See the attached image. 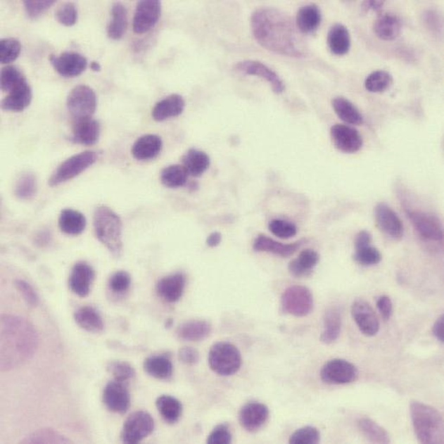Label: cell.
Listing matches in <instances>:
<instances>
[{
	"instance_id": "6da1fadb",
	"label": "cell",
	"mask_w": 444,
	"mask_h": 444,
	"mask_svg": "<svg viewBox=\"0 0 444 444\" xmlns=\"http://www.w3.org/2000/svg\"><path fill=\"white\" fill-rule=\"evenodd\" d=\"M251 28L254 39L262 47L289 58H305L306 49L297 26L289 16L272 7H261L253 11Z\"/></svg>"
},
{
	"instance_id": "7a4b0ae2",
	"label": "cell",
	"mask_w": 444,
	"mask_h": 444,
	"mask_svg": "<svg viewBox=\"0 0 444 444\" xmlns=\"http://www.w3.org/2000/svg\"><path fill=\"white\" fill-rule=\"evenodd\" d=\"M39 336L32 322L15 315L0 318V370L9 372L24 366L35 355Z\"/></svg>"
},
{
	"instance_id": "3957f363",
	"label": "cell",
	"mask_w": 444,
	"mask_h": 444,
	"mask_svg": "<svg viewBox=\"0 0 444 444\" xmlns=\"http://www.w3.org/2000/svg\"><path fill=\"white\" fill-rule=\"evenodd\" d=\"M410 412L417 441L424 444L444 443L443 417L438 410L419 401H412Z\"/></svg>"
},
{
	"instance_id": "277c9868",
	"label": "cell",
	"mask_w": 444,
	"mask_h": 444,
	"mask_svg": "<svg viewBox=\"0 0 444 444\" xmlns=\"http://www.w3.org/2000/svg\"><path fill=\"white\" fill-rule=\"evenodd\" d=\"M94 227L96 237L115 258L123 253L122 221L115 211L101 205L94 210Z\"/></svg>"
},
{
	"instance_id": "5b68a950",
	"label": "cell",
	"mask_w": 444,
	"mask_h": 444,
	"mask_svg": "<svg viewBox=\"0 0 444 444\" xmlns=\"http://www.w3.org/2000/svg\"><path fill=\"white\" fill-rule=\"evenodd\" d=\"M242 357L235 345L225 341L213 345L208 353V364L214 373L221 376H232L241 367Z\"/></svg>"
},
{
	"instance_id": "8992f818",
	"label": "cell",
	"mask_w": 444,
	"mask_h": 444,
	"mask_svg": "<svg viewBox=\"0 0 444 444\" xmlns=\"http://www.w3.org/2000/svg\"><path fill=\"white\" fill-rule=\"evenodd\" d=\"M99 155L96 151H86L75 154L61 164L49 180L51 187H56L74 179L89 167L96 164Z\"/></svg>"
},
{
	"instance_id": "52a82bcc",
	"label": "cell",
	"mask_w": 444,
	"mask_h": 444,
	"mask_svg": "<svg viewBox=\"0 0 444 444\" xmlns=\"http://www.w3.org/2000/svg\"><path fill=\"white\" fill-rule=\"evenodd\" d=\"M313 306V295L305 286L288 287L281 297V307L284 312L296 317L308 316L312 311Z\"/></svg>"
},
{
	"instance_id": "ba28073f",
	"label": "cell",
	"mask_w": 444,
	"mask_h": 444,
	"mask_svg": "<svg viewBox=\"0 0 444 444\" xmlns=\"http://www.w3.org/2000/svg\"><path fill=\"white\" fill-rule=\"evenodd\" d=\"M67 108L75 121L92 118L97 108L96 94L89 86H75L68 94Z\"/></svg>"
},
{
	"instance_id": "9c48e42d",
	"label": "cell",
	"mask_w": 444,
	"mask_h": 444,
	"mask_svg": "<svg viewBox=\"0 0 444 444\" xmlns=\"http://www.w3.org/2000/svg\"><path fill=\"white\" fill-rule=\"evenodd\" d=\"M405 213L417 233L424 241H443V227L438 216L409 208H405Z\"/></svg>"
},
{
	"instance_id": "30bf717a",
	"label": "cell",
	"mask_w": 444,
	"mask_h": 444,
	"mask_svg": "<svg viewBox=\"0 0 444 444\" xmlns=\"http://www.w3.org/2000/svg\"><path fill=\"white\" fill-rule=\"evenodd\" d=\"M154 429V419L150 413L145 411L135 412L125 421L121 431V440L124 443H139L153 433Z\"/></svg>"
},
{
	"instance_id": "8fae6325",
	"label": "cell",
	"mask_w": 444,
	"mask_h": 444,
	"mask_svg": "<svg viewBox=\"0 0 444 444\" xmlns=\"http://www.w3.org/2000/svg\"><path fill=\"white\" fill-rule=\"evenodd\" d=\"M320 377L329 385H347L358 378V370L354 364L343 359H333L322 367Z\"/></svg>"
},
{
	"instance_id": "7c38bea8",
	"label": "cell",
	"mask_w": 444,
	"mask_h": 444,
	"mask_svg": "<svg viewBox=\"0 0 444 444\" xmlns=\"http://www.w3.org/2000/svg\"><path fill=\"white\" fill-rule=\"evenodd\" d=\"M234 70L239 73L265 79L272 86L273 92L277 94H282L286 90V85L279 75L260 61H241V62L234 64Z\"/></svg>"
},
{
	"instance_id": "4fadbf2b",
	"label": "cell",
	"mask_w": 444,
	"mask_h": 444,
	"mask_svg": "<svg viewBox=\"0 0 444 444\" xmlns=\"http://www.w3.org/2000/svg\"><path fill=\"white\" fill-rule=\"evenodd\" d=\"M330 137L337 150L346 154H355L362 150L363 139L355 127L336 124L330 128Z\"/></svg>"
},
{
	"instance_id": "5bb4252c",
	"label": "cell",
	"mask_w": 444,
	"mask_h": 444,
	"mask_svg": "<svg viewBox=\"0 0 444 444\" xmlns=\"http://www.w3.org/2000/svg\"><path fill=\"white\" fill-rule=\"evenodd\" d=\"M103 403L110 412L124 414L131 406V394L126 382L117 381H110L103 391Z\"/></svg>"
},
{
	"instance_id": "9a60e30c",
	"label": "cell",
	"mask_w": 444,
	"mask_h": 444,
	"mask_svg": "<svg viewBox=\"0 0 444 444\" xmlns=\"http://www.w3.org/2000/svg\"><path fill=\"white\" fill-rule=\"evenodd\" d=\"M162 4L158 0H143L137 3L134 18V30L144 34L154 27L160 18Z\"/></svg>"
},
{
	"instance_id": "2e32d148",
	"label": "cell",
	"mask_w": 444,
	"mask_h": 444,
	"mask_svg": "<svg viewBox=\"0 0 444 444\" xmlns=\"http://www.w3.org/2000/svg\"><path fill=\"white\" fill-rule=\"evenodd\" d=\"M351 314L360 331L364 336L373 337L379 330V320L376 312L369 303L358 299L353 303Z\"/></svg>"
},
{
	"instance_id": "e0dca14e",
	"label": "cell",
	"mask_w": 444,
	"mask_h": 444,
	"mask_svg": "<svg viewBox=\"0 0 444 444\" xmlns=\"http://www.w3.org/2000/svg\"><path fill=\"white\" fill-rule=\"evenodd\" d=\"M375 221L379 229L386 236L394 241H400L404 236V224L400 216L392 208L386 203H379L375 207Z\"/></svg>"
},
{
	"instance_id": "ac0fdd59",
	"label": "cell",
	"mask_w": 444,
	"mask_h": 444,
	"mask_svg": "<svg viewBox=\"0 0 444 444\" xmlns=\"http://www.w3.org/2000/svg\"><path fill=\"white\" fill-rule=\"evenodd\" d=\"M53 68L63 77H75L82 75L87 67V60L84 56L75 52H63L59 56H49Z\"/></svg>"
},
{
	"instance_id": "d6986e66",
	"label": "cell",
	"mask_w": 444,
	"mask_h": 444,
	"mask_svg": "<svg viewBox=\"0 0 444 444\" xmlns=\"http://www.w3.org/2000/svg\"><path fill=\"white\" fill-rule=\"evenodd\" d=\"M96 279V272L89 263L79 261L72 268L68 286L80 298H86L89 295L91 288Z\"/></svg>"
},
{
	"instance_id": "ffe728a7",
	"label": "cell",
	"mask_w": 444,
	"mask_h": 444,
	"mask_svg": "<svg viewBox=\"0 0 444 444\" xmlns=\"http://www.w3.org/2000/svg\"><path fill=\"white\" fill-rule=\"evenodd\" d=\"M270 412L267 405L260 402H249L239 412V421L246 431L256 432L267 424Z\"/></svg>"
},
{
	"instance_id": "44dd1931",
	"label": "cell",
	"mask_w": 444,
	"mask_h": 444,
	"mask_svg": "<svg viewBox=\"0 0 444 444\" xmlns=\"http://www.w3.org/2000/svg\"><path fill=\"white\" fill-rule=\"evenodd\" d=\"M371 234L366 230L356 235L354 260L358 265L363 267H374L381 261V252L374 246H371Z\"/></svg>"
},
{
	"instance_id": "7402d4cb",
	"label": "cell",
	"mask_w": 444,
	"mask_h": 444,
	"mask_svg": "<svg viewBox=\"0 0 444 444\" xmlns=\"http://www.w3.org/2000/svg\"><path fill=\"white\" fill-rule=\"evenodd\" d=\"M185 286L186 278L183 273H174L158 281L157 292L165 302L176 303L183 297Z\"/></svg>"
},
{
	"instance_id": "603a6c76",
	"label": "cell",
	"mask_w": 444,
	"mask_h": 444,
	"mask_svg": "<svg viewBox=\"0 0 444 444\" xmlns=\"http://www.w3.org/2000/svg\"><path fill=\"white\" fill-rule=\"evenodd\" d=\"M101 135V126L97 120L89 118L75 120L71 141L82 146H94L98 142Z\"/></svg>"
},
{
	"instance_id": "cb8c5ba5",
	"label": "cell",
	"mask_w": 444,
	"mask_h": 444,
	"mask_svg": "<svg viewBox=\"0 0 444 444\" xmlns=\"http://www.w3.org/2000/svg\"><path fill=\"white\" fill-rule=\"evenodd\" d=\"M303 244V241L292 243V244H284L269 238L267 235L260 234L253 243L254 251L260 253H269L282 258H288L293 255L298 251Z\"/></svg>"
},
{
	"instance_id": "d4e9b609",
	"label": "cell",
	"mask_w": 444,
	"mask_h": 444,
	"mask_svg": "<svg viewBox=\"0 0 444 444\" xmlns=\"http://www.w3.org/2000/svg\"><path fill=\"white\" fill-rule=\"evenodd\" d=\"M163 150V141L160 137L146 134L136 140L132 147V154L139 161H148L157 158Z\"/></svg>"
},
{
	"instance_id": "484cf974",
	"label": "cell",
	"mask_w": 444,
	"mask_h": 444,
	"mask_svg": "<svg viewBox=\"0 0 444 444\" xmlns=\"http://www.w3.org/2000/svg\"><path fill=\"white\" fill-rule=\"evenodd\" d=\"M403 24L400 18L393 13L379 14L374 24V32L379 39L393 41L400 36Z\"/></svg>"
},
{
	"instance_id": "4316f807",
	"label": "cell",
	"mask_w": 444,
	"mask_h": 444,
	"mask_svg": "<svg viewBox=\"0 0 444 444\" xmlns=\"http://www.w3.org/2000/svg\"><path fill=\"white\" fill-rule=\"evenodd\" d=\"M185 101L179 94H170L155 105L153 113V120L162 122L170 118L177 117L184 111Z\"/></svg>"
},
{
	"instance_id": "83f0119b",
	"label": "cell",
	"mask_w": 444,
	"mask_h": 444,
	"mask_svg": "<svg viewBox=\"0 0 444 444\" xmlns=\"http://www.w3.org/2000/svg\"><path fill=\"white\" fill-rule=\"evenodd\" d=\"M32 100V89L27 81L23 82L8 94L1 102L5 111L20 113L27 108Z\"/></svg>"
},
{
	"instance_id": "f1b7e54d",
	"label": "cell",
	"mask_w": 444,
	"mask_h": 444,
	"mask_svg": "<svg viewBox=\"0 0 444 444\" xmlns=\"http://www.w3.org/2000/svg\"><path fill=\"white\" fill-rule=\"evenodd\" d=\"M343 326V314L339 307L333 306L326 310L324 319V331L320 339L326 345L333 344L339 338Z\"/></svg>"
},
{
	"instance_id": "f546056e",
	"label": "cell",
	"mask_w": 444,
	"mask_h": 444,
	"mask_svg": "<svg viewBox=\"0 0 444 444\" xmlns=\"http://www.w3.org/2000/svg\"><path fill=\"white\" fill-rule=\"evenodd\" d=\"M321 23V10L314 4L301 7L298 11L295 21L298 32L303 34H311L317 32L320 27Z\"/></svg>"
},
{
	"instance_id": "4dcf8cb0",
	"label": "cell",
	"mask_w": 444,
	"mask_h": 444,
	"mask_svg": "<svg viewBox=\"0 0 444 444\" xmlns=\"http://www.w3.org/2000/svg\"><path fill=\"white\" fill-rule=\"evenodd\" d=\"M328 45L332 54L344 56L351 47V37L346 26L336 24L331 26L328 33Z\"/></svg>"
},
{
	"instance_id": "1f68e13d",
	"label": "cell",
	"mask_w": 444,
	"mask_h": 444,
	"mask_svg": "<svg viewBox=\"0 0 444 444\" xmlns=\"http://www.w3.org/2000/svg\"><path fill=\"white\" fill-rule=\"evenodd\" d=\"M211 326L208 322L200 320H191L181 324L177 330V336L180 340L198 343L204 341L211 334Z\"/></svg>"
},
{
	"instance_id": "d6a6232c",
	"label": "cell",
	"mask_w": 444,
	"mask_h": 444,
	"mask_svg": "<svg viewBox=\"0 0 444 444\" xmlns=\"http://www.w3.org/2000/svg\"><path fill=\"white\" fill-rule=\"evenodd\" d=\"M75 322L80 328L89 333H101L103 331L105 325L103 319L96 309L91 306H82L74 314Z\"/></svg>"
},
{
	"instance_id": "836d02e7",
	"label": "cell",
	"mask_w": 444,
	"mask_h": 444,
	"mask_svg": "<svg viewBox=\"0 0 444 444\" xmlns=\"http://www.w3.org/2000/svg\"><path fill=\"white\" fill-rule=\"evenodd\" d=\"M332 108L339 119L350 126H362L364 123L362 113L347 98L343 96L334 98Z\"/></svg>"
},
{
	"instance_id": "e575fe53",
	"label": "cell",
	"mask_w": 444,
	"mask_h": 444,
	"mask_svg": "<svg viewBox=\"0 0 444 444\" xmlns=\"http://www.w3.org/2000/svg\"><path fill=\"white\" fill-rule=\"evenodd\" d=\"M320 257L312 249L303 250L300 253L297 259L291 261L289 264V272L295 278H303L310 274L317 267Z\"/></svg>"
},
{
	"instance_id": "d590c367",
	"label": "cell",
	"mask_w": 444,
	"mask_h": 444,
	"mask_svg": "<svg viewBox=\"0 0 444 444\" xmlns=\"http://www.w3.org/2000/svg\"><path fill=\"white\" fill-rule=\"evenodd\" d=\"M58 224L63 233L77 236L85 230L87 220L81 212L72 210V208H66L61 212Z\"/></svg>"
},
{
	"instance_id": "8d00e7d4",
	"label": "cell",
	"mask_w": 444,
	"mask_h": 444,
	"mask_svg": "<svg viewBox=\"0 0 444 444\" xmlns=\"http://www.w3.org/2000/svg\"><path fill=\"white\" fill-rule=\"evenodd\" d=\"M144 370L151 377L167 381L172 376L173 364L165 356L153 355L146 359Z\"/></svg>"
},
{
	"instance_id": "74e56055",
	"label": "cell",
	"mask_w": 444,
	"mask_h": 444,
	"mask_svg": "<svg viewBox=\"0 0 444 444\" xmlns=\"http://www.w3.org/2000/svg\"><path fill=\"white\" fill-rule=\"evenodd\" d=\"M183 165L189 175L193 177H201L210 165V158L203 151L191 149L182 158Z\"/></svg>"
},
{
	"instance_id": "f35d334b",
	"label": "cell",
	"mask_w": 444,
	"mask_h": 444,
	"mask_svg": "<svg viewBox=\"0 0 444 444\" xmlns=\"http://www.w3.org/2000/svg\"><path fill=\"white\" fill-rule=\"evenodd\" d=\"M112 20L108 26L109 39L119 40L122 39L127 28V10L122 3L113 4L111 10Z\"/></svg>"
},
{
	"instance_id": "ab89813d",
	"label": "cell",
	"mask_w": 444,
	"mask_h": 444,
	"mask_svg": "<svg viewBox=\"0 0 444 444\" xmlns=\"http://www.w3.org/2000/svg\"><path fill=\"white\" fill-rule=\"evenodd\" d=\"M156 406L163 419L168 424H176L183 414V405L172 396L158 397L156 400Z\"/></svg>"
},
{
	"instance_id": "60d3db41",
	"label": "cell",
	"mask_w": 444,
	"mask_h": 444,
	"mask_svg": "<svg viewBox=\"0 0 444 444\" xmlns=\"http://www.w3.org/2000/svg\"><path fill=\"white\" fill-rule=\"evenodd\" d=\"M358 428L362 435L372 443H391V438L384 428L375 421L368 417H362L357 422Z\"/></svg>"
},
{
	"instance_id": "b9f144b4",
	"label": "cell",
	"mask_w": 444,
	"mask_h": 444,
	"mask_svg": "<svg viewBox=\"0 0 444 444\" xmlns=\"http://www.w3.org/2000/svg\"><path fill=\"white\" fill-rule=\"evenodd\" d=\"M189 173L183 165L167 166L160 174L161 183L167 188L183 187L187 183Z\"/></svg>"
},
{
	"instance_id": "7bdbcfd3",
	"label": "cell",
	"mask_w": 444,
	"mask_h": 444,
	"mask_svg": "<svg viewBox=\"0 0 444 444\" xmlns=\"http://www.w3.org/2000/svg\"><path fill=\"white\" fill-rule=\"evenodd\" d=\"M21 443H71L70 439L52 428H43L33 431L22 440Z\"/></svg>"
},
{
	"instance_id": "ee69618b",
	"label": "cell",
	"mask_w": 444,
	"mask_h": 444,
	"mask_svg": "<svg viewBox=\"0 0 444 444\" xmlns=\"http://www.w3.org/2000/svg\"><path fill=\"white\" fill-rule=\"evenodd\" d=\"M393 79L392 75L386 70H376L368 75L364 86L369 93L381 94L386 92L392 86Z\"/></svg>"
},
{
	"instance_id": "f6af8a7d",
	"label": "cell",
	"mask_w": 444,
	"mask_h": 444,
	"mask_svg": "<svg viewBox=\"0 0 444 444\" xmlns=\"http://www.w3.org/2000/svg\"><path fill=\"white\" fill-rule=\"evenodd\" d=\"M15 195L18 199L30 201L34 198L37 191V182L35 175L25 172L18 178L15 184Z\"/></svg>"
},
{
	"instance_id": "bcb514c9",
	"label": "cell",
	"mask_w": 444,
	"mask_h": 444,
	"mask_svg": "<svg viewBox=\"0 0 444 444\" xmlns=\"http://www.w3.org/2000/svg\"><path fill=\"white\" fill-rule=\"evenodd\" d=\"M25 81L27 80L18 68L8 65L2 68L0 74V87L4 92L9 94Z\"/></svg>"
},
{
	"instance_id": "7dc6e473",
	"label": "cell",
	"mask_w": 444,
	"mask_h": 444,
	"mask_svg": "<svg viewBox=\"0 0 444 444\" xmlns=\"http://www.w3.org/2000/svg\"><path fill=\"white\" fill-rule=\"evenodd\" d=\"M22 51L20 42L13 37L0 41V62L3 64L13 63Z\"/></svg>"
},
{
	"instance_id": "c3c4849f",
	"label": "cell",
	"mask_w": 444,
	"mask_h": 444,
	"mask_svg": "<svg viewBox=\"0 0 444 444\" xmlns=\"http://www.w3.org/2000/svg\"><path fill=\"white\" fill-rule=\"evenodd\" d=\"M110 374L117 381L127 382L134 379L136 376L134 367L130 363L122 362V360H113L106 366Z\"/></svg>"
},
{
	"instance_id": "681fc988",
	"label": "cell",
	"mask_w": 444,
	"mask_h": 444,
	"mask_svg": "<svg viewBox=\"0 0 444 444\" xmlns=\"http://www.w3.org/2000/svg\"><path fill=\"white\" fill-rule=\"evenodd\" d=\"M321 441V433L314 426H305L298 429L291 434L289 443L292 444H317Z\"/></svg>"
},
{
	"instance_id": "f907efd6",
	"label": "cell",
	"mask_w": 444,
	"mask_h": 444,
	"mask_svg": "<svg viewBox=\"0 0 444 444\" xmlns=\"http://www.w3.org/2000/svg\"><path fill=\"white\" fill-rule=\"evenodd\" d=\"M269 230L275 236L283 239V240H288V239L294 237L298 233V229L295 224L280 219L272 220L269 223Z\"/></svg>"
},
{
	"instance_id": "816d5d0a",
	"label": "cell",
	"mask_w": 444,
	"mask_h": 444,
	"mask_svg": "<svg viewBox=\"0 0 444 444\" xmlns=\"http://www.w3.org/2000/svg\"><path fill=\"white\" fill-rule=\"evenodd\" d=\"M56 18L61 25L67 26V27L75 25L78 20L77 6L71 2L63 4L56 10Z\"/></svg>"
},
{
	"instance_id": "f5cc1de1",
	"label": "cell",
	"mask_w": 444,
	"mask_h": 444,
	"mask_svg": "<svg viewBox=\"0 0 444 444\" xmlns=\"http://www.w3.org/2000/svg\"><path fill=\"white\" fill-rule=\"evenodd\" d=\"M132 278L127 272L119 271L111 276L108 281L110 291L115 294H123L130 289Z\"/></svg>"
},
{
	"instance_id": "db71d44e",
	"label": "cell",
	"mask_w": 444,
	"mask_h": 444,
	"mask_svg": "<svg viewBox=\"0 0 444 444\" xmlns=\"http://www.w3.org/2000/svg\"><path fill=\"white\" fill-rule=\"evenodd\" d=\"M55 3L54 0H37V1L25 0L24 6L30 20H37L46 13Z\"/></svg>"
},
{
	"instance_id": "11a10c76",
	"label": "cell",
	"mask_w": 444,
	"mask_h": 444,
	"mask_svg": "<svg viewBox=\"0 0 444 444\" xmlns=\"http://www.w3.org/2000/svg\"><path fill=\"white\" fill-rule=\"evenodd\" d=\"M15 286L20 292L21 297L30 307L35 308L39 303V295L34 288L28 282L23 279L15 281Z\"/></svg>"
},
{
	"instance_id": "9f6ffc18",
	"label": "cell",
	"mask_w": 444,
	"mask_h": 444,
	"mask_svg": "<svg viewBox=\"0 0 444 444\" xmlns=\"http://www.w3.org/2000/svg\"><path fill=\"white\" fill-rule=\"evenodd\" d=\"M233 436L231 433L229 425L222 424L217 425L211 433L208 436L207 443L210 444H227L232 443Z\"/></svg>"
},
{
	"instance_id": "6f0895ef",
	"label": "cell",
	"mask_w": 444,
	"mask_h": 444,
	"mask_svg": "<svg viewBox=\"0 0 444 444\" xmlns=\"http://www.w3.org/2000/svg\"><path fill=\"white\" fill-rule=\"evenodd\" d=\"M178 358L180 362L188 366H194L198 363L200 360L199 352L191 347H184L178 352Z\"/></svg>"
},
{
	"instance_id": "680465c9",
	"label": "cell",
	"mask_w": 444,
	"mask_h": 444,
	"mask_svg": "<svg viewBox=\"0 0 444 444\" xmlns=\"http://www.w3.org/2000/svg\"><path fill=\"white\" fill-rule=\"evenodd\" d=\"M376 305L379 312L381 313L383 319L386 321H388L389 319L392 317L393 313L392 300H391L388 296H381V297L377 299Z\"/></svg>"
},
{
	"instance_id": "91938a15",
	"label": "cell",
	"mask_w": 444,
	"mask_h": 444,
	"mask_svg": "<svg viewBox=\"0 0 444 444\" xmlns=\"http://www.w3.org/2000/svg\"><path fill=\"white\" fill-rule=\"evenodd\" d=\"M425 24L427 25L428 28L431 30H434L435 32H442V20L438 13L435 11H429L424 14Z\"/></svg>"
},
{
	"instance_id": "94428289",
	"label": "cell",
	"mask_w": 444,
	"mask_h": 444,
	"mask_svg": "<svg viewBox=\"0 0 444 444\" xmlns=\"http://www.w3.org/2000/svg\"><path fill=\"white\" fill-rule=\"evenodd\" d=\"M444 317L443 315L440 317L438 319H436L435 324L433 325V328H432V332H433V335L436 339L441 343L444 341Z\"/></svg>"
},
{
	"instance_id": "6125c7cd",
	"label": "cell",
	"mask_w": 444,
	"mask_h": 444,
	"mask_svg": "<svg viewBox=\"0 0 444 444\" xmlns=\"http://www.w3.org/2000/svg\"><path fill=\"white\" fill-rule=\"evenodd\" d=\"M384 5L385 1H365L362 4V10L365 13L372 10L381 14Z\"/></svg>"
},
{
	"instance_id": "be15d7a7",
	"label": "cell",
	"mask_w": 444,
	"mask_h": 444,
	"mask_svg": "<svg viewBox=\"0 0 444 444\" xmlns=\"http://www.w3.org/2000/svg\"><path fill=\"white\" fill-rule=\"evenodd\" d=\"M222 241V234L218 232H214L210 234L207 239V245L210 248H215L220 245Z\"/></svg>"
},
{
	"instance_id": "e7e4bbea",
	"label": "cell",
	"mask_w": 444,
	"mask_h": 444,
	"mask_svg": "<svg viewBox=\"0 0 444 444\" xmlns=\"http://www.w3.org/2000/svg\"><path fill=\"white\" fill-rule=\"evenodd\" d=\"M90 68L91 70H92L94 72H100L101 70V64L98 62H96V61H94V62L91 63Z\"/></svg>"
}]
</instances>
